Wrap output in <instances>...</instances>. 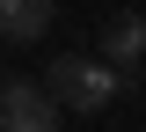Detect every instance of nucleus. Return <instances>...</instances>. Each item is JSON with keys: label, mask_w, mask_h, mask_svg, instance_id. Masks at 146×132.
<instances>
[{"label": "nucleus", "mask_w": 146, "mask_h": 132, "mask_svg": "<svg viewBox=\"0 0 146 132\" xmlns=\"http://www.w3.org/2000/svg\"><path fill=\"white\" fill-rule=\"evenodd\" d=\"M44 88H51L66 110H102L124 81H117V66H110V59H80V52H66V59H51V66H44Z\"/></svg>", "instance_id": "nucleus-1"}, {"label": "nucleus", "mask_w": 146, "mask_h": 132, "mask_svg": "<svg viewBox=\"0 0 146 132\" xmlns=\"http://www.w3.org/2000/svg\"><path fill=\"white\" fill-rule=\"evenodd\" d=\"M58 110L44 81H0V132H58Z\"/></svg>", "instance_id": "nucleus-2"}, {"label": "nucleus", "mask_w": 146, "mask_h": 132, "mask_svg": "<svg viewBox=\"0 0 146 132\" xmlns=\"http://www.w3.org/2000/svg\"><path fill=\"white\" fill-rule=\"evenodd\" d=\"M102 59L117 66V74H131L146 59V15H110L102 22Z\"/></svg>", "instance_id": "nucleus-3"}, {"label": "nucleus", "mask_w": 146, "mask_h": 132, "mask_svg": "<svg viewBox=\"0 0 146 132\" xmlns=\"http://www.w3.org/2000/svg\"><path fill=\"white\" fill-rule=\"evenodd\" d=\"M51 29V0H0V37L7 44H36Z\"/></svg>", "instance_id": "nucleus-4"}, {"label": "nucleus", "mask_w": 146, "mask_h": 132, "mask_svg": "<svg viewBox=\"0 0 146 132\" xmlns=\"http://www.w3.org/2000/svg\"><path fill=\"white\" fill-rule=\"evenodd\" d=\"M0 81H7V74H0Z\"/></svg>", "instance_id": "nucleus-5"}]
</instances>
